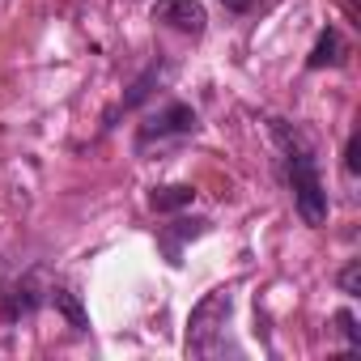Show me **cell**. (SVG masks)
<instances>
[{
    "label": "cell",
    "mask_w": 361,
    "mask_h": 361,
    "mask_svg": "<svg viewBox=\"0 0 361 361\" xmlns=\"http://www.w3.org/2000/svg\"><path fill=\"white\" fill-rule=\"evenodd\" d=\"M272 136L285 153V178H289V192H293V209L306 226H327V188H323V174H319V157L314 149L302 140L298 128H289L285 119H268Z\"/></svg>",
    "instance_id": "6da1fadb"
},
{
    "label": "cell",
    "mask_w": 361,
    "mask_h": 361,
    "mask_svg": "<svg viewBox=\"0 0 361 361\" xmlns=\"http://www.w3.org/2000/svg\"><path fill=\"white\" fill-rule=\"evenodd\" d=\"M230 310H234V289H213L204 293L196 306H192V319H188V357H217L221 353V336H226V323H230Z\"/></svg>",
    "instance_id": "7a4b0ae2"
},
{
    "label": "cell",
    "mask_w": 361,
    "mask_h": 361,
    "mask_svg": "<svg viewBox=\"0 0 361 361\" xmlns=\"http://www.w3.org/2000/svg\"><path fill=\"white\" fill-rule=\"evenodd\" d=\"M196 132H200V115L188 102H166L161 111H153L140 123L136 149H149V145H161V140H174V136H196Z\"/></svg>",
    "instance_id": "3957f363"
},
{
    "label": "cell",
    "mask_w": 361,
    "mask_h": 361,
    "mask_svg": "<svg viewBox=\"0 0 361 361\" xmlns=\"http://www.w3.org/2000/svg\"><path fill=\"white\" fill-rule=\"evenodd\" d=\"M153 22H161V26L174 30V35L200 39L204 26H209V13H204L200 0H157V5H153Z\"/></svg>",
    "instance_id": "277c9868"
},
{
    "label": "cell",
    "mask_w": 361,
    "mask_h": 361,
    "mask_svg": "<svg viewBox=\"0 0 361 361\" xmlns=\"http://www.w3.org/2000/svg\"><path fill=\"white\" fill-rule=\"evenodd\" d=\"M39 306H43V289H39L35 276H18V281H5V285H0V319L18 323V319L35 314Z\"/></svg>",
    "instance_id": "5b68a950"
},
{
    "label": "cell",
    "mask_w": 361,
    "mask_h": 361,
    "mask_svg": "<svg viewBox=\"0 0 361 361\" xmlns=\"http://www.w3.org/2000/svg\"><path fill=\"white\" fill-rule=\"evenodd\" d=\"M340 60H344L340 30H336V26H323L319 39H314V47H310V56H306V68H336Z\"/></svg>",
    "instance_id": "8992f818"
},
{
    "label": "cell",
    "mask_w": 361,
    "mask_h": 361,
    "mask_svg": "<svg viewBox=\"0 0 361 361\" xmlns=\"http://www.w3.org/2000/svg\"><path fill=\"white\" fill-rule=\"evenodd\" d=\"M192 200H196V188H188V183H170V188H153L149 192V209L153 213H178Z\"/></svg>",
    "instance_id": "52a82bcc"
},
{
    "label": "cell",
    "mask_w": 361,
    "mask_h": 361,
    "mask_svg": "<svg viewBox=\"0 0 361 361\" xmlns=\"http://www.w3.org/2000/svg\"><path fill=\"white\" fill-rule=\"evenodd\" d=\"M51 302H56V310L68 319V327H73V331H81V336L90 331V314L81 310V298H77L73 289H64V285H60V289H51Z\"/></svg>",
    "instance_id": "ba28073f"
},
{
    "label": "cell",
    "mask_w": 361,
    "mask_h": 361,
    "mask_svg": "<svg viewBox=\"0 0 361 361\" xmlns=\"http://www.w3.org/2000/svg\"><path fill=\"white\" fill-rule=\"evenodd\" d=\"M157 81H161V64H149V68H145V73L136 77V85L128 90V98H123V111L140 106V102H145V98L153 94V85H157Z\"/></svg>",
    "instance_id": "9c48e42d"
},
{
    "label": "cell",
    "mask_w": 361,
    "mask_h": 361,
    "mask_svg": "<svg viewBox=\"0 0 361 361\" xmlns=\"http://www.w3.org/2000/svg\"><path fill=\"white\" fill-rule=\"evenodd\" d=\"M331 323H336L340 340L348 344V353H357V348H361V327H357V314H353V310H336V314H331Z\"/></svg>",
    "instance_id": "30bf717a"
},
{
    "label": "cell",
    "mask_w": 361,
    "mask_h": 361,
    "mask_svg": "<svg viewBox=\"0 0 361 361\" xmlns=\"http://www.w3.org/2000/svg\"><path fill=\"white\" fill-rule=\"evenodd\" d=\"M336 285H340V293H344V298H361V259H348V264L340 268Z\"/></svg>",
    "instance_id": "8fae6325"
},
{
    "label": "cell",
    "mask_w": 361,
    "mask_h": 361,
    "mask_svg": "<svg viewBox=\"0 0 361 361\" xmlns=\"http://www.w3.org/2000/svg\"><path fill=\"white\" fill-rule=\"evenodd\" d=\"M357 153H361V132H353L348 145H344V174H353V178H357V170H361V157H357Z\"/></svg>",
    "instance_id": "7c38bea8"
},
{
    "label": "cell",
    "mask_w": 361,
    "mask_h": 361,
    "mask_svg": "<svg viewBox=\"0 0 361 361\" xmlns=\"http://www.w3.org/2000/svg\"><path fill=\"white\" fill-rule=\"evenodd\" d=\"M340 9H344V18H348V22H357V26H361V0H340Z\"/></svg>",
    "instance_id": "4fadbf2b"
},
{
    "label": "cell",
    "mask_w": 361,
    "mask_h": 361,
    "mask_svg": "<svg viewBox=\"0 0 361 361\" xmlns=\"http://www.w3.org/2000/svg\"><path fill=\"white\" fill-rule=\"evenodd\" d=\"M221 5H226V9H234V13H247L255 0H221Z\"/></svg>",
    "instance_id": "5bb4252c"
}]
</instances>
